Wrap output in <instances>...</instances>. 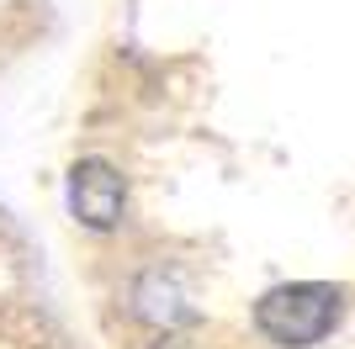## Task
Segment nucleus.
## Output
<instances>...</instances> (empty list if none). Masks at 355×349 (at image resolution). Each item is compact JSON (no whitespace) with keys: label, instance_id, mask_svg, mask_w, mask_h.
Masks as SVG:
<instances>
[{"label":"nucleus","instance_id":"3","mask_svg":"<svg viewBox=\"0 0 355 349\" xmlns=\"http://www.w3.org/2000/svg\"><path fill=\"white\" fill-rule=\"evenodd\" d=\"M133 312L144 323H159V328H170V323H191L196 312L186 307V296H180L175 276H164V270H148L144 280L133 286Z\"/></svg>","mask_w":355,"mask_h":349},{"label":"nucleus","instance_id":"4","mask_svg":"<svg viewBox=\"0 0 355 349\" xmlns=\"http://www.w3.org/2000/svg\"><path fill=\"white\" fill-rule=\"evenodd\" d=\"M164 349H180V344H164Z\"/></svg>","mask_w":355,"mask_h":349},{"label":"nucleus","instance_id":"2","mask_svg":"<svg viewBox=\"0 0 355 349\" xmlns=\"http://www.w3.org/2000/svg\"><path fill=\"white\" fill-rule=\"evenodd\" d=\"M69 212L74 222H85L96 233L117 228L122 212H128V180L106 159H80L69 170Z\"/></svg>","mask_w":355,"mask_h":349},{"label":"nucleus","instance_id":"1","mask_svg":"<svg viewBox=\"0 0 355 349\" xmlns=\"http://www.w3.org/2000/svg\"><path fill=\"white\" fill-rule=\"evenodd\" d=\"M345 318V291L324 280H292L254 302V328L282 349H308L329 339Z\"/></svg>","mask_w":355,"mask_h":349}]
</instances>
